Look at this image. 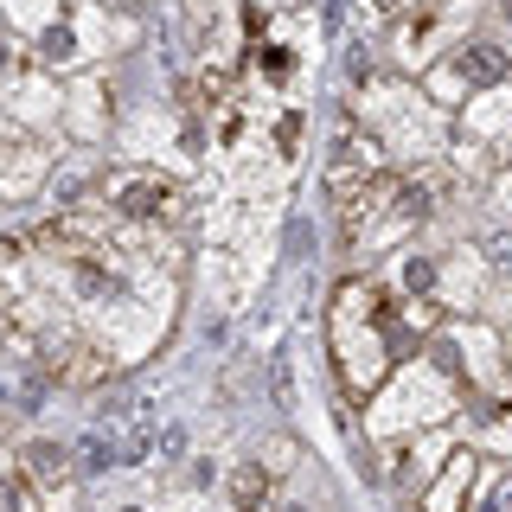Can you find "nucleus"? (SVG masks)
I'll list each match as a JSON object with an SVG mask.
<instances>
[{"instance_id": "f257e3e1", "label": "nucleus", "mask_w": 512, "mask_h": 512, "mask_svg": "<svg viewBox=\"0 0 512 512\" xmlns=\"http://www.w3.org/2000/svg\"><path fill=\"white\" fill-rule=\"evenodd\" d=\"M96 205L122 224H141V231L180 224V186L154 167H109L103 180H96Z\"/></svg>"}, {"instance_id": "f03ea898", "label": "nucleus", "mask_w": 512, "mask_h": 512, "mask_svg": "<svg viewBox=\"0 0 512 512\" xmlns=\"http://www.w3.org/2000/svg\"><path fill=\"white\" fill-rule=\"evenodd\" d=\"M512 77V52L500 39H461L455 52H442V64L429 71V96L455 103V96H487V90H506Z\"/></svg>"}, {"instance_id": "7ed1b4c3", "label": "nucleus", "mask_w": 512, "mask_h": 512, "mask_svg": "<svg viewBox=\"0 0 512 512\" xmlns=\"http://www.w3.org/2000/svg\"><path fill=\"white\" fill-rule=\"evenodd\" d=\"M52 186V148L32 135H7L0 141V199L7 205H26L32 192Z\"/></svg>"}, {"instance_id": "20e7f679", "label": "nucleus", "mask_w": 512, "mask_h": 512, "mask_svg": "<svg viewBox=\"0 0 512 512\" xmlns=\"http://www.w3.org/2000/svg\"><path fill=\"white\" fill-rule=\"evenodd\" d=\"M13 461H20V474L32 480V487H39V500L77 480V461H71V448H64V442H52V436H26L20 448H13Z\"/></svg>"}, {"instance_id": "39448f33", "label": "nucleus", "mask_w": 512, "mask_h": 512, "mask_svg": "<svg viewBox=\"0 0 512 512\" xmlns=\"http://www.w3.org/2000/svg\"><path fill=\"white\" fill-rule=\"evenodd\" d=\"M64 128H71L77 141H103L109 135V84L96 71H84V77H71V90H64Z\"/></svg>"}, {"instance_id": "423d86ee", "label": "nucleus", "mask_w": 512, "mask_h": 512, "mask_svg": "<svg viewBox=\"0 0 512 512\" xmlns=\"http://www.w3.org/2000/svg\"><path fill=\"white\" fill-rule=\"evenodd\" d=\"M276 468H269L263 455H244L231 474H224V493H231V512H269V500H276Z\"/></svg>"}, {"instance_id": "0eeeda50", "label": "nucleus", "mask_w": 512, "mask_h": 512, "mask_svg": "<svg viewBox=\"0 0 512 512\" xmlns=\"http://www.w3.org/2000/svg\"><path fill=\"white\" fill-rule=\"evenodd\" d=\"M474 480H480V455H474V448H455V455H448V468L436 474V487L423 493V512H461Z\"/></svg>"}, {"instance_id": "6e6552de", "label": "nucleus", "mask_w": 512, "mask_h": 512, "mask_svg": "<svg viewBox=\"0 0 512 512\" xmlns=\"http://www.w3.org/2000/svg\"><path fill=\"white\" fill-rule=\"evenodd\" d=\"M461 128H468V141H506L512 135V84L480 96L468 116H461Z\"/></svg>"}, {"instance_id": "1a4fd4ad", "label": "nucleus", "mask_w": 512, "mask_h": 512, "mask_svg": "<svg viewBox=\"0 0 512 512\" xmlns=\"http://www.w3.org/2000/svg\"><path fill=\"white\" fill-rule=\"evenodd\" d=\"M52 372H58V384H71V391H90V384H103V378H109V352H96V346L77 340V346L52 365Z\"/></svg>"}, {"instance_id": "9d476101", "label": "nucleus", "mask_w": 512, "mask_h": 512, "mask_svg": "<svg viewBox=\"0 0 512 512\" xmlns=\"http://www.w3.org/2000/svg\"><path fill=\"white\" fill-rule=\"evenodd\" d=\"M0 512H45L39 487L20 474V461H0Z\"/></svg>"}, {"instance_id": "9b49d317", "label": "nucleus", "mask_w": 512, "mask_h": 512, "mask_svg": "<svg viewBox=\"0 0 512 512\" xmlns=\"http://www.w3.org/2000/svg\"><path fill=\"white\" fill-rule=\"evenodd\" d=\"M256 77H263V84H288V77H295V52L263 45V52H256Z\"/></svg>"}, {"instance_id": "f8f14e48", "label": "nucleus", "mask_w": 512, "mask_h": 512, "mask_svg": "<svg viewBox=\"0 0 512 512\" xmlns=\"http://www.w3.org/2000/svg\"><path fill=\"white\" fill-rule=\"evenodd\" d=\"M13 77H20V52H13V39L0 32V90H7Z\"/></svg>"}, {"instance_id": "ddd939ff", "label": "nucleus", "mask_w": 512, "mask_h": 512, "mask_svg": "<svg viewBox=\"0 0 512 512\" xmlns=\"http://www.w3.org/2000/svg\"><path fill=\"white\" fill-rule=\"evenodd\" d=\"M45 512H77V480L58 487V493H45Z\"/></svg>"}, {"instance_id": "4468645a", "label": "nucleus", "mask_w": 512, "mask_h": 512, "mask_svg": "<svg viewBox=\"0 0 512 512\" xmlns=\"http://www.w3.org/2000/svg\"><path fill=\"white\" fill-rule=\"evenodd\" d=\"M500 26H506V32H512V0H500Z\"/></svg>"}, {"instance_id": "2eb2a0df", "label": "nucleus", "mask_w": 512, "mask_h": 512, "mask_svg": "<svg viewBox=\"0 0 512 512\" xmlns=\"http://www.w3.org/2000/svg\"><path fill=\"white\" fill-rule=\"evenodd\" d=\"M122 512H141V506H122Z\"/></svg>"}]
</instances>
